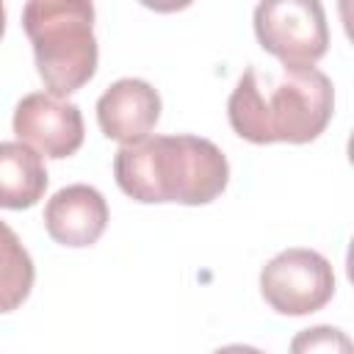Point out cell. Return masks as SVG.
Returning <instances> with one entry per match:
<instances>
[{
  "instance_id": "30bf717a",
  "label": "cell",
  "mask_w": 354,
  "mask_h": 354,
  "mask_svg": "<svg viewBox=\"0 0 354 354\" xmlns=\"http://www.w3.org/2000/svg\"><path fill=\"white\" fill-rule=\"evenodd\" d=\"M36 268L19 235L0 221V313L17 310L33 288Z\"/></svg>"
},
{
  "instance_id": "7a4b0ae2",
  "label": "cell",
  "mask_w": 354,
  "mask_h": 354,
  "mask_svg": "<svg viewBox=\"0 0 354 354\" xmlns=\"http://www.w3.org/2000/svg\"><path fill=\"white\" fill-rule=\"evenodd\" d=\"M119 188L144 205H207L230 183L227 155L199 136H147L113 158Z\"/></svg>"
},
{
  "instance_id": "6da1fadb",
  "label": "cell",
  "mask_w": 354,
  "mask_h": 354,
  "mask_svg": "<svg viewBox=\"0 0 354 354\" xmlns=\"http://www.w3.org/2000/svg\"><path fill=\"white\" fill-rule=\"evenodd\" d=\"M335 113V86L318 66H249L230 100L232 130L252 144H310Z\"/></svg>"
},
{
  "instance_id": "5b68a950",
  "label": "cell",
  "mask_w": 354,
  "mask_h": 354,
  "mask_svg": "<svg viewBox=\"0 0 354 354\" xmlns=\"http://www.w3.org/2000/svg\"><path fill=\"white\" fill-rule=\"evenodd\" d=\"M260 293L279 315H310L335 296L332 263L315 249H285L263 266Z\"/></svg>"
},
{
  "instance_id": "52a82bcc",
  "label": "cell",
  "mask_w": 354,
  "mask_h": 354,
  "mask_svg": "<svg viewBox=\"0 0 354 354\" xmlns=\"http://www.w3.org/2000/svg\"><path fill=\"white\" fill-rule=\"evenodd\" d=\"M160 119V94L141 77H122L111 83L97 100L100 130L124 144L147 138Z\"/></svg>"
},
{
  "instance_id": "7c38bea8",
  "label": "cell",
  "mask_w": 354,
  "mask_h": 354,
  "mask_svg": "<svg viewBox=\"0 0 354 354\" xmlns=\"http://www.w3.org/2000/svg\"><path fill=\"white\" fill-rule=\"evenodd\" d=\"M213 354H266V351H260V348H254V346H243V343H230V346L216 348Z\"/></svg>"
},
{
  "instance_id": "ba28073f",
  "label": "cell",
  "mask_w": 354,
  "mask_h": 354,
  "mask_svg": "<svg viewBox=\"0 0 354 354\" xmlns=\"http://www.w3.org/2000/svg\"><path fill=\"white\" fill-rule=\"evenodd\" d=\"M44 227L50 238L69 249H83L100 241L108 227L105 196L86 183L55 191L44 205Z\"/></svg>"
},
{
  "instance_id": "3957f363",
  "label": "cell",
  "mask_w": 354,
  "mask_h": 354,
  "mask_svg": "<svg viewBox=\"0 0 354 354\" xmlns=\"http://www.w3.org/2000/svg\"><path fill=\"white\" fill-rule=\"evenodd\" d=\"M22 28L47 94L66 97L83 88L94 72L100 47L94 39V6L86 0H33L22 8Z\"/></svg>"
},
{
  "instance_id": "9c48e42d",
  "label": "cell",
  "mask_w": 354,
  "mask_h": 354,
  "mask_svg": "<svg viewBox=\"0 0 354 354\" xmlns=\"http://www.w3.org/2000/svg\"><path fill=\"white\" fill-rule=\"evenodd\" d=\"M47 169L36 149L19 141H0V207H33L47 191Z\"/></svg>"
},
{
  "instance_id": "8fae6325",
  "label": "cell",
  "mask_w": 354,
  "mask_h": 354,
  "mask_svg": "<svg viewBox=\"0 0 354 354\" xmlns=\"http://www.w3.org/2000/svg\"><path fill=\"white\" fill-rule=\"evenodd\" d=\"M290 354H354V346L343 329L318 324L293 335Z\"/></svg>"
},
{
  "instance_id": "277c9868",
  "label": "cell",
  "mask_w": 354,
  "mask_h": 354,
  "mask_svg": "<svg viewBox=\"0 0 354 354\" xmlns=\"http://www.w3.org/2000/svg\"><path fill=\"white\" fill-rule=\"evenodd\" d=\"M254 36L279 64L315 66L329 47L324 6L318 0H266L254 8Z\"/></svg>"
},
{
  "instance_id": "4fadbf2b",
  "label": "cell",
  "mask_w": 354,
  "mask_h": 354,
  "mask_svg": "<svg viewBox=\"0 0 354 354\" xmlns=\"http://www.w3.org/2000/svg\"><path fill=\"white\" fill-rule=\"evenodd\" d=\"M3 30H6V8L0 3V39H3Z\"/></svg>"
},
{
  "instance_id": "8992f818",
  "label": "cell",
  "mask_w": 354,
  "mask_h": 354,
  "mask_svg": "<svg viewBox=\"0 0 354 354\" xmlns=\"http://www.w3.org/2000/svg\"><path fill=\"white\" fill-rule=\"evenodd\" d=\"M14 136L44 158H69L83 144V113L75 102L33 91L14 108Z\"/></svg>"
}]
</instances>
